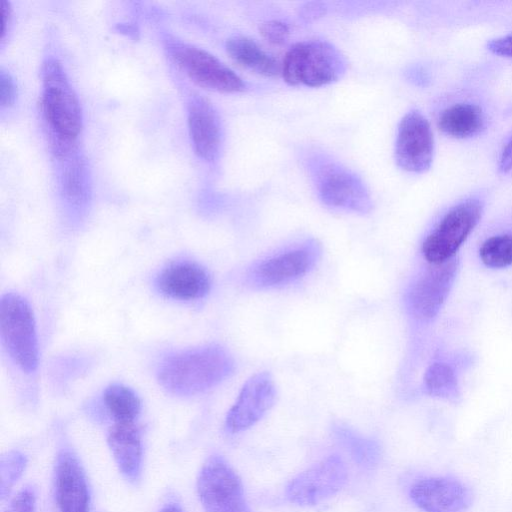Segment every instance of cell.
Returning a JSON list of instances; mask_svg holds the SVG:
<instances>
[{
  "label": "cell",
  "instance_id": "obj_21",
  "mask_svg": "<svg viewBox=\"0 0 512 512\" xmlns=\"http://www.w3.org/2000/svg\"><path fill=\"white\" fill-rule=\"evenodd\" d=\"M332 433L339 445L359 467L369 470L378 465L381 447L376 440L365 437L342 424L333 425Z\"/></svg>",
  "mask_w": 512,
  "mask_h": 512
},
{
  "label": "cell",
  "instance_id": "obj_31",
  "mask_svg": "<svg viewBox=\"0 0 512 512\" xmlns=\"http://www.w3.org/2000/svg\"><path fill=\"white\" fill-rule=\"evenodd\" d=\"M499 169L504 174L512 175V137L501 152Z\"/></svg>",
  "mask_w": 512,
  "mask_h": 512
},
{
  "label": "cell",
  "instance_id": "obj_8",
  "mask_svg": "<svg viewBox=\"0 0 512 512\" xmlns=\"http://www.w3.org/2000/svg\"><path fill=\"white\" fill-rule=\"evenodd\" d=\"M347 479L345 461L332 454L294 477L286 487V497L296 505L313 506L336 495Z\"/></svg>",
  "mask_w": 512,
  "mask_h": 512
},
{
  "label": "cell",
  "instance_id": "obj_4",
  "mask_svg": "<svg viewBox=\"0 0 512 512\" xmlns=\"http://www.w3.org/2000/svg\"><path fill=\"white\" fill-rule=\"evenodd\" d=\"M0 334L14 362L26 373L38 365V343L34 315L28 302L7 293L0 301Z\"/></svg>",
  "mask_w": 512,
  "mask_h": 512
},
{
  "label": "cell",
  "instance_id": "obj_32",
  "mask_svg": "<svg viewBox=\"0 0 512 512\" xmlns=\"http://www.w3.org/2000/svg\"><path fill=\"white\" fill-rule=\"evenodd\" d=\"M323 13H324L323 6H321L319 3H312V4H307L305 7H303L301 15L306 20H311V19L319 17Z\"/></svg>",
  "mask_w": 512,
  "mask_h": 512
},
{
  "label": "cell",
  "instance_id": "obj_10",
  "mask_svg": "<svg viewBox=\"0 0 512 512\" xmlns=\"http://www.w3.org/2000/svg\"><path fill=\"white\" fill-rule=\"evenodd\" d=\"M434 140L428 120L417 110L401 119L395 143V160L405 171L422 173L433 159Z\"/></svg>",
  "mask_w": 512,
  "mask_h": 512
},
{
  "label": "cell",
  "instance_id": "obj_25",
  "mask_svg": "<svg viewBox=\"0 0 512 512\" xmlns=\"http://www.w3.org/2000/svg\"><path fill=\"white\" fill-rule=\"evenodd\" d=\"M27 465L26 456L20 451L11 450L0 459V499L4 500L15 483L22 476Z\"/></svg>",
  "mask_w": 512,
  "mask_h": 512
},
{
  "label": "cell",
  "instance_id": "obj_16",
  "mask_svg": "<svg viewBox=\"0 0 512 512\" xmlns=\"http://www.w3.org/2000/svg\"><path fill=\"white\" fill-rule=\"evenodd\" d=\"M188 126L195 153L205 161H214L222 144V125L213 105L194 96L188 104Z\"/></svg>",
  "mask_w": 512,
  "mask_h": 512
},
{
  "label": "cell",
  "instance_id": "obj_18",
  "mask_svg": "<svg viewBox=\"0 0 512 512\" xmlns=\"http://www.w3.org/2000/svg\"><path fill=\"white\" fill-rule=\"evenodd\" d=\"M107 442L124 478L131 483L139 481L143 450L141 435L135 423H115L108 432Z\"/></svg>",
  "mask_w": 512,
  "mask_h": 512
},
{
  "label": "cell",
  "instance_id": "obj_12",
  "mask_svg": "<svg viewBox=\"0 0 512 512\" xmlns=\"http://www.w3.org/2000/svg\"><path fill=\"white\" fill-rule=\"evenodd\" d=\"M276 388L268 372L251 376L243 385L225 419V429L231 434L245 431L260 421L273 407Z\"/></svg>",
  "mask_w": 512,
  "mask_h": 512
},
{
  "label": "cell",
  "instance_id": "obj_1",
  "mask_svg": "<svg viewBox=\"0 0 512 512\" xmlns=\"http://www.w3.org/2000/svg\"><path fill=\"white\" fill-rule=\"evenodd\" d=\"M230 353L219 345H207L176 353L160 366L161 385L173 394L193 395L210 389L234 371Z\"/></svg>",
  "mask_w": 512,
  "mask_h": 512
},
{
  "label": "cell",
  "instance_id": "obj_22",
  "mask_svg": "<svg viewBox=\"0 0 512 512\" xmlns=\"http://www.w3.org/2000/svg\"><path fill=\"white\" fill-rule=\"evenodd\" d=\"M105 407L115 423H135L141 411V401L130 388L113 384L103 394Z\"/></svg>",
  "mask_w": 512,
  "mask_h": 512
},
{
  "label": "cell",
  "instance_id": "obj_29",
  "mask_svg": "<svg viewBox=\"0 0 512 512\" xmlns=\"http://www.w3.org/2000/svg\"><path fill=\"white\" fill-rule=\"evenodd\" d=\"M17 95V88L12 76L1 71L0 73V104L2 107H9L14 104Z\"/></svg>",
  "mask_w": 512,
  "mask_h": 512
},
{
  "label": "cell",
  "instance_id": "obj_33",
  "mask_svg": "<svg viewBox=\"0 0 512 512\" xmlns=\"http://www.w3.org/2000/svg\"><path fill=\"white\" fill-rule=\"evenodd\" d=\"M2 14H3V22H2V35L1 39L5 37V34L8 31V26L11 23V15H12V8L7 1L2 2Z\"/></svg>",
  "mask_w": 512,
  "mask_h": 512
},
{
  "label": "cell",
  "instance_id": "obj_20",
  "mask_svg": "<svg viewBox=\"0 0 512 512\" xmlns=\"http://www.w3.org/2000/svg\"><path fill=\"white\" fill-rule=\"evenodd\" d=\"M484 113L473 103L449 106L439 116L438 126L447 135L466 138L478 134L484 127Z\"/></svg>",
  "mask_w": 512,
  "mask_h": 512
},
{
  "label": "cell",
  "instance_id": "obj_19",
  "mask_svg": "<svg viewBox=\"0 0 512 512\" xmlns=\"http://www.w3.org/2000/svg\"><path fill=\"white\" fill-rule=\"evenodd\" d=\"M226 50L239 65L267 77L281 71L278 61L254 40L245 36H233L226 42Z\"/></svg>",
  "mask_w": 512,
  "mask_h": 512
},
{
  "label": "cell",
  "instance_id": "obj_26",
  "mask_svg": "<svg viewBox=\"0 0 512 512\" xmlns=\"http://www.w3.org/2000/svg\"><path fill=\"white\" fill-rule=\"evenodd\" d=\"M63 191L73 203H81L85 197L82 168L77 160H69L63 174Z\"/></svg>",
  "mask_w": 512,
  "mask_h": 512
},
{
  "label": "cell",
  "instance_id": "obj_27",
  "mask_svg": "<svg viewBox=\"0 0 512 512\" xmlns=\"http://www.w3.org/2000/svg\"><path fill=\"white\" fill-rule=\"evenodd\" d=\"M37 493L32 485L23 487L2 512H35Z\"/></svg>",
  "mask_w": 512,
  "mask_h": 512
},
{
  "label": "cell",
  "instance_id": "obj_2",
  "mask_svg": "<svg viewBox=\"0 0 512 512\" xmlns=\"http://www.w3.org/2000/svg\"><path fill=\"white\" fill-rule=\"evenodd\" d=\"M42 108L56 146L71 144L82 130L79 100L62 65L47 59L42 66Z\"/></svg>",
  "mask_w": 512,
  "mask_h": 512
},
{
  "label": "cell",
  "instance_id": "obj_15",
  "mask_svg": "<svg viewBox=\"0 0 512 512\" xmlns=\"http://www.w3.org/2000/svg\"><path fill=\"white\" fill-rule=\"evenodd\" d=\"M55 489L59 512H89L90 492L84 469L69 448H62L55 462Z\"/></svg>",
  "mask_w": 512,
  "mask_h": 512
},
{
  "label": "cell",
  "instance_id": "obj_28",
  "mask_svg": "<svg viewBox=\"0 0 512 512\" xmlns=\"http://www.w3.org/2000/svg\"><path fill=\"white\" fill-rule=\"evenodd\" d=\"M260 33L272 44H282L289 36V28L286 23L279 20H270L261 24Z\"/></svg>",
  "mask_w": 512,
  "mask_h": 512
},
{
  "label": "cell",
  "instance_id": "obj_7",
  "mask_svg": "<svg viewBox=\"0 0 512 512\" xmlns=\"http://www.w3.org/2000/svg\"><path fill=\"white\" fill-rule=\"evenodd\" d=\"M167 49L172 60L198 85L222 93L244 90L242 79L209 52L181 41L169 42Z\"/></svg>",
  "mask_w": 512,
  "mask_h": 512
},
{
  "label": "cell",
  "instance_id": "obj_9",
  "mask_svg": "<svg viewBox=\"0 0 512 512\" xmlns=\"http://www.w3.org/2000/svg\"><path fill=\"white\" fill-rule=\"evenodd\" d=\"M320 255V245L313 240L307 241L257 263L248 272V282L256 288L284 286L312 270Z\"/></svg>",
  "mask_w": 512,
  "mask_h": 512
},
{
  "label": "cell",
  "instance_id": "obj_6",
  "mask_svg": "<svg viewBox=\"0 0 512 512\" xmlns=\"http://www.w3.org/2000/svg\"><path fill=\"white\" fill-rule=\"evenodd\" d=\"M197 492L205 512H252L240 477L221 455H211L203 464Z\"/></svg>",
  "mask_w": 512,
  "mask_h": 512
},
{
  "label": "cell",
  "instance_id": "obj_3",
  "mask_svg": "<svg viewBox=\"0 0 512 512\" xmlns=\"http://www.w3.org/2000/svg\"><path fill=\"white\" fill-rule=\"evenodd\" d=\"M345 68L344 58L334 46L325 41L309 40L289 49L281 71L290 85L320 87L339 79Z\"/></svg>",
  "mask_w": 512,
  "mask_h": 512
},
{
  "label": "cell",
  "instance_id": "obj_30",
  "mask_svg": "<svg viewBox=\"0 0 512 512\" xmlns=\"http://www.w3.org/2000/svg\"><path fill=\"white\" fill-rule=\"evenodd\" d=\"M487 47L495 54L512 57V33L490 40Z\"/></svg>",
  "mask_w": 512,
  "mask_h": 512
},
{
  "label": "cell",
  "instance_id": "obj_13",
  "mask_svg": "<svg viewBox=\"0 0 512 512\" xmlns=\"http://www.w3.org/2000/svg\"><path fill=\"white\" fill-rule=\"evenodd\" d=\"M317 189L320 199L329 207L362 214L372 209L371 197L363 182L340 166H324L317 178Z\"/></svg>",
  "mask_w": 512,
  "mask_h": 512
},
{
  "label": "cell",
  "instance_id": "obj_34",
  "mask_svg": "<svg viewBox=\"0 0 512 512\" xmlns=\"http://www.w3.org/2000/svg\"><path fill=\"white\" fill-rule=\"evenodd\" d=\"M160 512H184L182 508L176 503L166 505Z\"/></svg>",
  "mask_w": 512,
  "mask_h": 512
},
{
  "label": "cell",
  "instance_id": "obj_23",
  "mask_svg": "<svg viewBox=\"0 0 512 512\" xmlns=\"http://www.w3.org/2000/svg\"><path fill=\"white\" fill-rule=\"evenodd\" d=\"M425 391L434 397L456 400L459 387L454 370L446 363L431 364L424 375Z\"/></svg>",
  "mask_w": 512,
  "mask_h": 512
},
{
  "label": "cell",
  "instance_id": "obj_17",
  "mask_svg": "<svg viewBox=\"0 0 512 512\" xmlns=\"http://www.w3.org/2000/svg\"><path fill=\"white\" fill-rule=\"evenodd\" d=\"M157 286L170 298L195 300L208 294L211 279L200 265L193 262H177L162 270L157 277Z\"/></svg>",
  "mask_w": 512,
  "mask_h": 512
},
{
  "label": "cell",
  "instance_id": "obj_24",
  "mask_svg": "<svg viewBox=\"0 0 512 512\" xmlns=\"http://www.w3.org/2000/svg\"><path fill=\"white\" fill-rule=\"evenodd\" d=\"M479 257L490 268H505L512 265V234L488 238L479 249Z\"/></svg>",
  "mask_w": 512,
  "mask_h": 512
},
{
  "label": "cell",
  "instance_id": "obj_5",
  "mask_svg": "<svg viewBox=\"0 0 512 512\" xmlns=\"http://www.w3.org/2000/svg\"><path fill=\"white\" fill-rule=\"evenodd\" d=\"M482 210V203L474 198L451 208L422 244L426 261L434 266L451 261L478 224Z\"/></svg>",
  "mask_w": 512,
  "mask_h": 512
},
{
  "label": "cell",
  "instance_id": "obj_11",
  "mask_svg": "<svg viewBox=\"0 0 512 512\" xmlns=\"http://www.w3.org/2000/svg\"><path fill=\"white\" fill-rule=\"evenodd\" d=\"M457 269L454 260L436 265L410 285L406 305L415 319L430 321L438 314L453 285Z\"/></svg>",
  "mask_w": 512,
  "mask_h": 512
},
{
  "label": "cell",
  "instance_id": "obj_14",
  "mask_svg": "<svg viewBox=\"0 0 512 512\" xmlns=\"http://www.w3.org/2000/svg\"><path fill=\"white\" fill-rule=\"evenodd\" d=\"M413 503L424 512H462L469 505V489L461 481L445 476L424 477L409 489Z\"/></svg>",
  "mask_w": 512,
  "mask_h": 512
}]
</instances>
